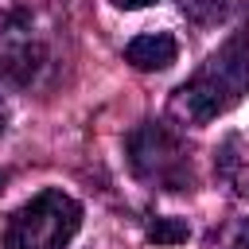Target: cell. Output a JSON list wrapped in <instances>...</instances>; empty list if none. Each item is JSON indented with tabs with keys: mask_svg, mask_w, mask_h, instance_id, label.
I'll return each instance as SVG.
<instances>
[{
	"mask_svg": "<svg viewBox=\"0 0 249 249\" xmlns=\"http://www.w3.org/2000/svg\"><path fill=\"white\" fill-rule=\"evenodd\" d=\"M78 230H82V202L62 187H47L8 214L4 249H66Z\"/></svg>",
	"mask_w": 249,
	"mask_h": 249,
	"instance_id": "cell-4",
	"label": "cell"
},
{
	"mask_svg": "<svg viewBox=\"0 0 249 249\" xmlns=\"http://www.w3.org/2000/svg\"><path fill=\"white\" fill-rule=\"evenodd\" d=\"M8 128V93H0V132Z\"/></svg>",
	"mask_w": 249,
	"mask_h": 249,
	"instance_id": "cell-9",
	"label": "cell"
},
{
	"mask_svg": "<svg viewBox=\"0 0 249 249\" xmlns=\"http://www.w3.org/2000/svg\"><path fill=\"white\" fill-rule=\"evenodd\" d=\"M117 8H124V12H136V8H148V4H156V0H113Z\"/></svg>",
	"mask_w": 249,
	"mask_h": 249,
	"instance_id": "cell-8",
	"label": "cell"
},
{
	"mask_svg": "<svg viewBox=\"0 0 249 249\" xmlns=\"http://www.w3.org/2000/svg\"><path fill=\"white\" fill-rule=\"evenodd\" d=\"M124 160H128V171L152 191L183 195V191H195V183H198L195 152H191L187 136L171 121L136 124L124 136Z\"/></svg>",
	"mask_w": 249,
	"mask_h": 249,
	"instance_id": "cell-3",
	"label": "cell"
},
{
	"mask_svg": "<svg viewBox=\"0 0 249 249\" xmlns=\"http://www.w3.org/2000/svg\"><path fill=\"white\" fill-rule=\"evenodd\" d=\"M249 93V23L237 27L167 101V117L179 128L210 124Z\"/></svg>",
	"mask_w": 249,
	"mask_h": 249,
	"instance_id": "cell-1",
	"label": "cell"
},
{
	"mask_svg": "<svg viewBox=\"0 0 249 249\" xmlns=\"http://www.w3.org/2000/svg\"><path fill=\"white\" fill-rule=\"evenodd\" d=\"M175 58H179V43L167 31H144L124 47V62L136 70H167Z\"/></svg>",
	"mask_w": 249,
	"mask_h": 249,
	"instance_id": "cell-5",
	"label": "cell"
},
{
	"mask_svg": "<svg viewBox=\"0 0 249 249\" xmlns=\"http://www.w3.org/2000/svg\"><path fill=\"white\" fill-rule=\"evenodd\" d=\"M144 233H148V241H156V245H179V241L191 237V226H187L183 218H171V214H152L148 226H144Z\"/></svg>",
	"mask_w": 249,
	"mask_h": 249,
	"instance_id": "cell-7",
	"label": "cell"
},
{
	"mask_svg": "<svg viewBox=\"0 0 249 249\" xmlns=\"http://www.w3.org/2000/svg\"><path fill=\"white\" fill-rule=\"evenodd\" d=\"M54 39L47 0H0V93L39 86L54 66Z\"/></svg>",
	"mask_w": 249,
	"mask_h": 249,
	"instance_id": "cell-2",
	"label": "cell"
},
{
	"mask_svg": "<svg viewBox=\"0 0 249 249\" xmlns=\"http://www.w3.org/2000/svg\"><path fill=\"white\" fill-rule=\"evenodd\" d=\"M175 4L195 27H214L233 12V0H175Z\"/></svg>",
	"mask_w": 249,
	"mask_h": 249,
	"instance_id": "cell-6",
	"label": "cell"
}]
</instances>
